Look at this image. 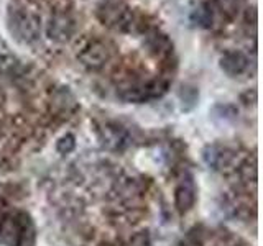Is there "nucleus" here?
<instances>
[{"mask_svg": "<svg viewBox=\"0 0 263 246\" xmlns=\"http://www.w3.org/2000/svg\"><path fill=\"white\" fill-rule=\"evenodd\" d=\"M35 240L31 218L22 210L5 212L0 207V243L5 246H30Z\"/></svg>", "mask_w": 263, "mask_h": 246, "instance_id": "obj_1", "label": "nucleus"}, {"mask_svg": "<svg viewBox=\"0 0 263 246\" xmlns=\"http://www.w3.org/2000/svg\"><path fill=\"white\" fill-rule=\"evenodd\" d=\"M8 28L16 39L30 43L40 36V18L25 8H13L8 12Z\"/></svg>", "mask_w": 263, "mask_h": 246, "instance_id": "obj_2", "label": "nucleus"}, {"mask_svg": "<svg viewBox=\"0 0 263 246\" xmlns=\"http://www.w3.org/2000/svg\"><path fill=\"white\" fill-rule=\"evenodd\" d=\"M82 66H86L90 71H97L105 66L110 59V49L101 39H89L87 43L81 48L78 54Z\"/></svg>", "mask_w": 263, "mask_h": 246, "instance_id": "obj_3", "label": "nucleus"}, {"mask_svg": "<svg viewBox=\"0 0 263 246\" xmlns=\"http://www.w3.org/2000/svg\"><path fill=\"white\" fill-rule=\"evenodd\" d=\"M74 30H76V22L68 13H56L51 16V20L48 23L46 33L48 36L54 41H64L69 36H72Z\"/></svg>", "mask_w": 263, "mask_h": 246, "instance_id": "obj_4", "label": "nucleus"}, {"mask_svg": "<svg viewBox=\"0 0 263 246\" xmlns=\"http://www.w3.org/2000/svg\"><path fill=\"white\" fill-rule=\"evenodd\" d=\"M249 57L247 54H243L242 51H237V49H232V51L224 53V56L220 57V69L224 71L227 76L235 77L243 74L247 69H249Z\"/></svg>", "mask_w": 263, "mask_h": 246, "instance_id": "obj_5", "label": "nucleus"}, {"mask_svg": "<svg viewBox=\"0 0 263 246\" xmlns=\"http://www.w3.org/2000/svg\"><path fill=\"white\" fill-rule=\"evenodd\" d=\"M196 202V187L191 177H186L184 180H181L179 186L175 191V203L179 213H186L193 209V205Z\"/></svg>", "mask_w": 263, "mask_h": 246, "instance_id": "obj_6", "label": "nucleus"}, {"mask_svg": "<svg viewBox=\"0 0 263 246\" xmlns=\"http://www.w3.org/2000/svg\"><path fill=\"white\" fill-rule=\"evenodd\" d=\"M204 161L209 168L212 169H226L229 166H232L235 154H232L226 148H222L219 145L208 146L204 150Z\"/></svg>", "mask_w": 263, "mask_h": 246, "instance_id": "obj_7", "label": "nucleus"}, {"mask_svg": "<svg viewBox=\"0 0 263 246\" xmlns=\"http://www.w3.org/2000/svg\"><path fill=\"white\" fill-rule=\"evenodd\" d=\"M146 46L152 49L156 56L166 57L173 54V43L166 35L160 31H153L146 36Z\"/></svg>", "mask_w": 263, "mask_h": 246, "instance_id": "obj_8", "label": "nucleus"}, {"mask_svg": "<svg viewBox=\"0 0 263 246\" xmlns=\"http://www.w3.org/2000/svg\"><path fill=\"white\" fill-rule=\"evenodd\" d=\"M197 89L196 87H191V86H183V89H181V92H179V97H181V100H183V109L187 105V110H191L193 107L196 105L197 102Z\"/></svg>", "mask_w": 263, "mask_h": 246, "instance_id": "obj_9", "label": "nucleus"}, {"mask_svg": "<svg viewBox=\"0 0 263 246\" xmlns=\"http://www.w3.org/2000/svg\"><path fill=\"white\" fill-rule=\"evenodd\" d=\"M74 146H76V141H74V136L72 135H64L60 141L56 145V150L60 151L61 154H68L74 150Z\"/></svg>", "mask_w": 263, "mask_h": 246, "instance_id": "obj_10", "label": "nucleus"}, {"mask_svg": "<svg viewBox=\"0 0 263 246\" xmlns=\"http://www.w3.org/2000/svg\"><path fill=\"white\" fill-rule=\"evenodd\" d=\"M130 246H150V240H148L146 233H137L130 240Z\"/></svg>", "mask_w": 263, "mask_h": 246, "instance_id": "obj_11", "label": "nucleus"}]
</instances>
